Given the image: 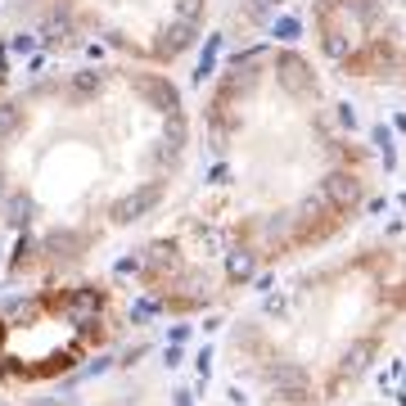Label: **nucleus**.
Here are the masks:
<instances>
[{
	"label": "nucleus",
	"instance_id": "f03ea898",
	"mask_svg": "<svg viewBox=\"0 0 406 406\" xmlns=\"http://www.w3.org/2000/svg\"><path fill=\"white\" fill-rule=\"evenodd\" d=\"M118 334V303L100 285L36 289L0 307V384H41L82 366Z\"/></svg>",
	"mask_w": 406,
	"mask_h": 406
},
{
	"label": "nucleus",
	"instance_id": "f257e3e1",
	"mask_svg": "<svg viewBox=\"0 0 406 406\" xmlns=\"http://www.w3.org/2000/svg\"><path fill=\"white\" fill-rule=\"evenodd\" d=\"M406 321V253L356 248L235 316L226 366L253 406H338Z\"/></svg>",
	"mask_w": 406,
	"mask_h": 406
}]
</instances>
